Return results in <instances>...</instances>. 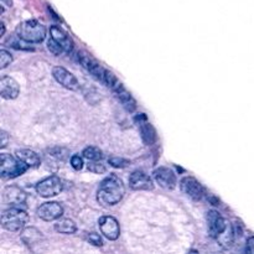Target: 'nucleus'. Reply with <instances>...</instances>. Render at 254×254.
<instances>
[{
  "label": "nucleus",
  "mask_w": 254,
  "mask_h": 254,
  "mask_svg": "<svg viewBox=\"0 0 254 254\" xmlns=\"http://www.w3.org/2000/svg\"><path fill=\"white\" fill-rule=\"evenodd\" d=\"M124 193H126V189H124L123 181L117 175L111 174L99 184L97 200L103 206H114L123 198Z\"/></svg>",
  "instance_id": "1"
},
{
  "label": "nucleus",
  "mask_w": 254,
  "mask_h": 254,
  "mask_svg": "<svg viewBox=\"0 0 254 254\" xmlns=\"http://www.w3.org/2000/svg\"><path fill=\"white\" fill-rule=\"evenodd\" d=\"M15 32L30 44H39L46 37V27L36 20H27L21 22L17 25Z\"/></svg>",
  "instance_id": "2"
},
{
  "label": "nucleus",
  "mask_w": 254,
  "mask_h": 254,
  "mask_svg": "<svg viewBox=\"0 0 254 254\" xmlns=\"http://www.w3.org/2000/svg\"><path fill=\"white\" fill-rule=\"evenodd\" d=\"M29 216L24 210L19 207H10L2 211L1 213V226L4 230L10 232H17L26 225Z\"/></svg>",
  "instance_id": "3"
},
{
  "label": "nucleus",
  "mask_w": 254,
  "mask_h": 254,
  "mask_svg": "<svg viewBox=\"0 0 254 254\" xmlns=\"http://www.w3.org/2000/svg\"><path fill=\"white\" fill-rule=\"evenodd\" d=\"M1 178L2 179H14L22 175L27 170L29 166L22 163L19 159L9 154H1Z\"/></svg>",
  "instance_id": "4"
},
{
  "label": "nucleus",
  "mask_w": 254,
  "mask_h": 254,
  "mask_svg": "<svg viewBox=\"0 0 254 254\" xmlns=\"http://www.w3.org/2000/svg\"><path fill=\"white\" fill-rule=\"evenodd\" d=\"M64 189L62 181L57 176H50L44 179L36 185V192L42 197H54L59 195Z\"/></svg>",
  "instance_id": "5"
},
{
  "label": "nucleus",
  "mask_w": 254,
  "mask_h": 254,
  "mask_svg": "<svg viewBox=\"0 0 254 254\" xmlns=\"http://www.w3.org/2000/svg\"><path fill=\"white\" fill-rule=\"evenodd\" d=\"M77 60H78L79 64H81L82 66L94 77V78L98 79V81L101 82L103 81L106 68H104L101 64H98L91 55H88L84 51H79L77 52Z\"/></svg>",
  "instance_id": "6"
},
{
  "label": "nucleus",
  "mask_w": 254,
  "mask_h": 254,
  "mask_svg": "<svg viewBox=\"0 0 254 254\" xmlns=\"http://www.w3.org/2000/svg\"><path fill=\"white\" fill-rule=\"evenodd\" d=\"M52 76H54V78L56 79L61 86L69 89V91H78L79 89L78 79H77L71 72L67 71L66 68H64V67H54V69H52Z\"/></svg>",
  "instance_id": "7"
},
{
  "label": "nucleus",
  "mask_w": 254,
  "mask_h": 254,
  "mask_svg": "<svg viewBox=\"0 0 254 254\" xmlns=\"http://www.w3.org/2000/svg\"><path fill=\"white\" fill-rule=\"evenodd\" d=\"M207 226H208V235H210V237L217 240V238L225 232L228 223L226 222L225 218H223L217 211L212 210L207 213Z\"/></svg>",
  "instance_id": "8"
},
{
  "label": "nucleus",
  "mask_w": 254,
  "mask_h": 254,
  "mask_svg": "<svg viewBox=\"0 0 254 254\" xmlns=\"http://www.w3.org/2000/svg\"><path fill=\"white\" fill-rule=\"evenodd\" d=\"M99 230L104 237L109 241H116L121 235V227H119L118 221L112 216H103L98 221Z\"/></svg>",
  "instance_id": "9"
},
{
  "label": "nucleus",
  "mask_w": 254,
  "mask_h": 254,
  "mask_svg": "<svg viewBox=\"0 0 254 254\" xmlns=\"http://www.w3.org/2000/svg\"><path fill=\"white\" fill-rule=\"evenodd\" d=\"M180 189L186 196L192 198L193 201H200L202 198L203 192H205L202 185L196 179L190 178V176H186L181 180Z\"/></svg>",
  "instance_id": "10"
},
{
  "label": "nucleus",
  "mask_w": 254,
  "mask_h": 254,
  "mask_svg": "<svg viewBox=\"0 0 254 254\" xmlns=\"http://www.w3.org/2000/svg\"><path fill=\"white\" fill-rule=\"evenodd\" d=\"M36 212L41 220L50 222L61 217L64 215V208L59 202H45L37 208Z\"/></svg>",
  "instance_id": "11"
},
{
  "label": "nucleus",
  "mask_w": 254,
  "mask_h": 254,
  "mask_svg": "<svg viewBox=\"0 0 254 254\" xmlns=\"http://www.w3.org/2000/svg\"><path fill=\"white\" fill-rule=\"evenodd\" d=\"M129 185L135 191H149L154 189V183L150 176L141 170H135L131 173L130 178H129Z\"/></svg>",
  "instance_id": "12"
},
{
  "label": "nucleus",
  "mask_w": 254,
  "mask_h": 254,
  "mask_svg": "<svg viewBox=\"0 0 254 254\" xmlns=\"http://www.w3.org/2000/svg\"><path fill=\"white\" fill-rule=\"evenodd\" d=\"M26 193L17 186H7L2 191V200L5 203L14 207H19L20 205H25L26 202Z\"/></svg>",
  "instance_id": "13"
},
{
  "label": "nucleus",
  "mask_w": 254,
  "mask_h": 254,
  "mask_svg": "<svg viewBox=\"0 0 254 254\" xmlns=\"http://www.w3.org/2000/svg\"><path fill=\"white\" fill-rule=\"evenodd\" d=\"M154 179L156 183L166 190H173L175 189L178 180H176V175L174 171L169 168H159L154 171Z\"/></svg>",
  "instance_id": "14"
},
{
  "label": "nucleus",
  "mask_w": 254,
  "mask_h": 254,
  "mask_svg": "<svg viewBox=\"0 0 254 254\" xmlns=\"http://www.w3.org/2000/svg\"><path fill=\"white\" fill-rule=\"evenodd\" d=\"M135 122H138L139 130H140L141 139L146 145H151L156 141V131L154 127L146 119L145 114H139L135 118Z\"/></svg>",
  "instance_id": "15"
},
{
  "label": "nucleus",
  "mask_w": 254,
  "mask_h": 254,
  "mask_svg": "<svg viewBox=\"0 0 254 254\" xmlns=\"http://www.w3.org/2000/svg\"><path fill=\"white\" fill-rule=\"evenodd\" d=\"M20 93V86L14 78L4 76L0 81V94L5 99H15Z\"/></svg>",
  "instance_id": "16"
},
{
  "label": "nucleus",
  "mask_w": 254,
  "mask_h": 254,
  "mask_svg": "<svg viewBox=\"0 0 254 254\" xmlns=\"http://www.w3.org/2000/svg\"><path fill=\"white\" fill-rule=\"evenodd\" d=\"M50 34H51V37L60 44V46L64 49V52H71L72 49H73V41H72L71 36L67 34L64 30H62L60 26H51L50 27Z\"/></svg>",
  "instance_id": "17"
},
{
  "label": "nucleus",
  "mask_w": 254,
  "mask_h": 254,
  "mask_svg": "<svg viewBox=\"0 0 254 254\" xmlns=\"http://www.w3.org/2000/svg\"><path fill=\"white\" fill-rule=\"evenodd\" d=\"M113 92H114V94H116L117 98L119 99V102L123 104V107L127 109V111L128 112L135 111L136 109L135 99H134L133 96H131V94L129 93L126 88H124L123 84H121V86L117 87Z\"/></svg>",
  "instance_id": "18"
},
{
  "label": "nucleus",
  "mask_w": 254,
  "mask_h": 254,
  "mask_svg": "<svg viewBox=\"0 0 254 254\" xmlns=\"http://www.w3.org/2000/svg\"><path fill=\"white\" fill-rule=\"evenodd\" d=\"M15 155L19 160H21L22 163L26 164L29 168H36L40 165L41 160H40V156L35 153L34 150H30V149H21V150L15 151Z\"/></svg>",
  "instance_id": "19"
},
{
  "label": "nucleus",
  "mask_w": 254,
  "mask_h": 254,
  "mask_svg": "<svg viewBox=\"0 0 254 254\" xmlns=\"http://www.w3.org/2000/svg\"><path fill=\"white\" fill-rule=\"evenodd\" d=\"M55 231L62 235H72L77 231V225L69 218H64L55 223Z\"/></svg>",
  "instance_id": "20"
},
{
  "label": "nucleus",
  "mask_w": 254,
  "mask_h": 254,
  "mask_svg": "<svg viewBox=\"0 0 254 254\" xmlns=\"http://www.w3.org/2000/svg\"><path fill=\"white\" fill-rule=\"evenodd\" d=\"M7 44L10 45L11 47L16 50H34L31 46H30V42L25 41L24 39L19 36V35H14V36H10L9 40H7Z\"/></svg>",
  "instance_id": "21"
},
{
  "label": "nucleus",
  "mask_w": 254,
  "mask_h": 254,
  "mask_svg": "<svg viewBox=\"0 0 254 254\" xmlns=\"http://www.w3.org/2000/svg\"><path fill=\"white\" fill-rule=\"evenodd\" d=\"M82 155L91 161H98L103 158V153H102V150H99V149L96 148V146H88V148H86L83 150V153H82Z\"/></svg>",
  "instance_id": "22"
},
{
  "label": "nucleus",
  "mask_w": 254,
  "mask_h": 254,
  "mask_svg": "<svg viewBox=\"0 0 254 254\" xmlns=\"http://www.w3.org/2000/svg\"><path fill=\"white\" fill-rule=\"evenodd\" d=\"M47 49L50 50V52H52L54 55H56V56H59V55H61L62 52H64V49L60 46V44H57V42L55 41L52 37H50L49 41H47Z\"/></svg>",
  "instance_id": "23"
},
{
  "label": "nucleus",
  "mask_w": 254,
  "mask_h": 254,
  "mask_svg": "<svg viewBox=\"0 0 254 254\" xmlns=\"http://www.w3.org/2000/svg\"><path fill=\"white\" fill-rule=\"evenodd\" d=\"M12 61V56L10 52H7L6 50H1L0 51V64H1V68H5V67L9 66Z\"/></svg>",
  "instance_id": "24"
},
{
  "label": "nucleus",
  "mask_w": 254,
  "mask_h": 254,
  "mask_svg": "<svg viewBox=\"0 0 254 254\" xmlns=\"http://www.w3.org/2000/svg\"><path fill=\"white\" fill-rule=\"evenodd\" d=\"M87 241H88L91 245L96 246V247H102V246H103V241H102L101 236H99L98 233H87Z\"/></svg>",
  "instance_id": "25"
},
{
  "label": "nucleus",
  "mask_w": 254,
  "mask_h": 254,
  "mask_svg": "<svg viewBox=\"0 0 254 254\" xmlns=\"http://www.w3.org/2000/svg\"><path fill=\"white\" fill-rule=\"evenodd\" d=\"M88 170L92 171V173L96 174H103L106 173V166L103 164L99 163L98 161H92V163L88 164Z\"/></svg>",
  "instance_id": "26"
},
{
  "label": "nucleus",
  "mask_w": 254,
  "mask_h": 254,
  "mask_svg": "<svg viewBox=\"0 0 254 254\" xmlns=\"http://www.w3.org/2000/svg\"><path fill=\"white\" fill-rule=\"evenodd\" d=\"M108 163L112 166H114V168H126V166H128L130 164V161L126 160L123 158H111L108 160Z\"/></svg>",
  "instance_id": "27"
},
{
  "label": "nucleus",
  "mask_w": 254,
  "mask_h": 254,
  "mask_svg": "<svg viewBox=\"0 0 254 254\" xmlns=\"http://www.w3.org/2000/svg\"><path fill=\"white\" fill-rule=\"evenodd\" d=\"M71 165L74 170H81L83 168V159L79 155H73L71 158Z\"/></svg>",
  "instance_id": "28"
},
{
  "label": "nucleus",
  "mask_w": 254,
  "mask_h": 254,
  "mask_svg": "<svg viewBox=\"0 0 254 254\" xmlns=\"http://www.w3.org/2000/svg\"><path fill=\"white\" fill-rule=\"evenodd\" d=\"M246 252L254 254V237L248 238L247 245H246Z\"/></svg>",
  "instance_id": "29"
},
{
  "label": "nucleus",
  "mask_w": 254,
  "mask_h": 254,
  "mask_svg": "<svg viewBox=\"0 0 254 254\" xmlns=\"http://www.w3.org/2000/svg\"><path fill=\"white\" fill-rule=\"evenodd\" d=\"M7 140H9V135H7L6 131L1 130V144H0V148H5L7 145Z\"/></svg>",
  "instance_id": "30"
},
{
  "label": "nucleus",
  "mask_w": 254,
  "mask_h": 254,
  "mask_svg": "<svg viewBox=\"0 0 254 254\" xmlns=\"http://www.w3.org/2000/svg\"><path fill=\"white\" fill-rule=\"evenodd\" d=\"M4 32H5V26L4 24H1V35H4Z\"/></svg>",
  "instance_id": "31"
}]
</instances>
